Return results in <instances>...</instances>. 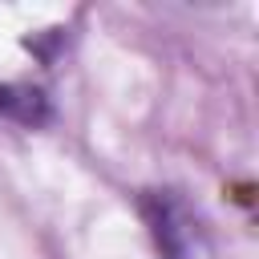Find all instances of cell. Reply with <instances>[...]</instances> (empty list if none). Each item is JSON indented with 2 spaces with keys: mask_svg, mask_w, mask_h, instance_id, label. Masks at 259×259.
Instances as JSON below:
<instances>
[{
  "mask_svg": "<svg viewBox=\"0 0 259 259\" xmlns=\"http://www.w3.org/2000/svg\"><path fill=\"white\" fill-rule=\"evenodd\" d=\"M142 214L154 231V243L166 259H186V247H190V227H186V214H182V202L170 194V190H150L142 198Z\"/></svg>",
  "mask_w": 259,
  "mask_h": 259,
  "instance_id": "obj_1",
  "label": "cell"
}]
</instances>
